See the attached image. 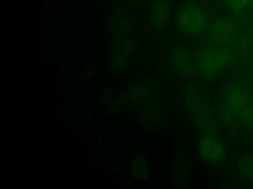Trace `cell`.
<instances>
[{
  "mask_svg": "<svg viewBox=\"0 0 253 189\" xmlns=\"http://www.w3.org/2000/svg\"><path fill=\"white\" fill-rule=\"evenodd\" d=\"M176 25L179 31L189 35L202 33L208 25L206 13L198 6L184 7L176 16Z\"/></svg>",
  "mask_w": 253,
  "mask_h": 189,
  "instance_id": "cell-1",
  "label": "cell"
},
{
  "mask_svg": "<svg viewBox=\"0 0 253 189\" xmlns=\"http://www.w3.org/2000/svg\"><path fill=\"white\" fill-rule=\"evenodd\" d=\"M230 60L229 53L222 48L205 50L199 57V67L207 75H216L222 72Z\"/></svg>",
  "mask_w": 253,
  "mask_h": 189,
  "instance_id": "cell-2",
  "label": "cell"
},
{
  "mask_svg": "<svg viewBox=\"0 0 253 189\" xmlns=\"http://www.w3.org/2000/svg\"><path fill=\"white\" fill-rule=\"evenodd\" d=\"M198 153L203 160L209 163L221 162L226 155V147L217 138L212 136H204L198 143Z\"/></svg>",
  "mask_w": 253,
  "mask_h": 189,
  "instance_id": "cell-3",
  "label": "cell"
},
{
  "mask_svg": "<svg viewBox=\"0 0 253 189\" xmlns=\"http://www.w3.org/2000/svg\"><path fill=\"white\" fill-rule=\"evenodd\" d=\"M172 15V5L168 0H158L150 8L149 20L155 28L168 25Z\"/></svg>",
  "mask_w": 253,
  "mask_h": 189,
  "instance_id": "cell-4",
  "label": "cell"
},
{
  "mask_svg": "<svg viewBox=\"0 0 253 189\" xmlns=\"http://www.w3.org/2000/svg\"><path fill=\"white\" fill-rule=\"evenodd\" d=\"M186 104L191 111L196 124L202 129H208L211 124V119L209 117L207 109L203 105L200 98L194 94H187Z\"/></svg>",
  "mask_w": 253,
  "mask_h": 189,
  "instance_id": "cell-5",
  "label": "cell"
},
{
  "mask_svg": "<svg viewBox=\"0 0 253 189\" xmlns=\"http://www.w3.org/2000/svg\"><path fill=\"white\" fill-rule=\"evenodd\" d=\"M170 62L174 72L181 76H188L193 71V61L190 54L181 48L173 50L170 54Z\"/></svg>",
  "mask_w": 253,
  "mask_h": 189,
  "instance_id": "cell-6",
  "label": "cell"
},
{
  "mask_svg": "<svg viewBox=\"0 0 253 189\" xmlns=\"http://www.w3.org/2000/svg\"><path fill=\"white\" fill-rule=\"evenodd\" d=\"M235 27L233 23L227 19H218L211 26L212 36L221 42L227 41L235 34Z\"/></svg>",
  "mask_w": 253,
  "mask_h": 189,
  "instance_id": "cell-7",
  "label": "cell"
},
{
  "mask_svg": "<svg viewBox=\"0 0 253 189\" xmlns=\"http://www.w3.org/2000/svg\"><path fill=\"white\" fill-rule=\"evenodd\" d=\"M226 102L232 110L241 111L249 105V95L243 89L233 87L226 94Z\"/></svg>",
  "mask_w": 253,
  "mask_h": 189,
  "instance_id": "cell-8",
  "label": "cell"
},
{
  "mask_svg": "<svg viewBox=\"0 0 253 189\" xmlns=\"http://www.w3.org/2000/svg\"><path fill=\"white\" fill-rule=\"evenodd\" d=\"M129 173L137 181H145L149 176V166L146 158L139 154L132 158L129 163Z\"/></svg>",
  "mask_w": 253,
  "mask_h": 189,
  "instance_id": "cell-9",
  "label": "cell"
},
{
  "mask_svg": "<svg viewBox=\"0 0 253 189\" xmlns=\"http://www.w3.org/2000/svg\"><path fill=\"white\" fill-rule=\"evenodd\" d=\"M248 5H250V0H227V7L233 13L243 12Z\"/></svg>",
  "mask_w": 253,
  "mask_h": 189,
  "instance_id": "cell-10",
  "label": "cell"
},
{
  "mask_svg": "<svg viewBox=\"0 0 253 189\" xmlns=\"http://www.w3.org/2000/svg\"><path fill=\"white\" fill-rule=\"evenodd\" d=\"M241 112L242 119L248 124L253 126V105H247Z\"/></svg>",
  "mask_w": 253,
  "mask_h": 189,
  "instance_id": "cell-11",
  "label": "cell"
},
{
  "mask_svg": "<svg viewBox=\"0 0 253 189\" xmlns=\"http://www.w3.org/2000/svg\"><path fill=\"white\" fill-rule=\"evenodd\" d=\"M241 168L244 171V173H247L248 175L252 176L253 175V159H246L242 161Z\"/></svg>",
  "mask_w": 253,
  "mask_h": 189,
  "instance_id": "cell-12",
  "label": "cell"
},
{
  "mask_svg": "<svg viewBox=\"0 0 253 189\" xmlns=\"http://www.w3.org/2000/svg\"><path fill=\"white\" fill-rule=\"evenodd\" d=\"M250 5L253 7V0H250Z\"/></svg>",
  "mask_w": 253,
  "mask_h": 189,
  "instance_id": "cell-13",
  "label": "cell"
},
{
  "mask_svg": "<svg viewBox=\"0 0 253 189\" xmlns=\"http://www.w3.org/2000/svg\"><path fill=\"white\" fill-rule=\"evenodd\" d=\"M252 71H253V65H252Z\"/></svg>",
  "mask_w": 253,
  "mask_h": 189,
  "instance_id": "cell-14",
  "label": "cell"
}]
</instances>
